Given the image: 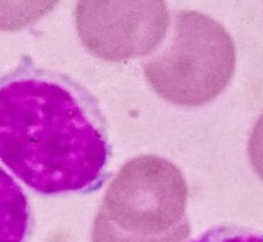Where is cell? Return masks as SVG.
Wrapping results in <instances>:
<instances>
[{
	"label": "cell",
	"instance_id": "2",
	"mask_svg": "<svg viewBox=\"0 0 263 242\" xmlns=\"http://www.w3.org/2000/svg\"><path fill=\"white\" fill-rule=\"evenodd\" d=\"M189 189L167 159L128 160L109 183L96 214L93 242H183L191 234Z\"/></svg>",
	"mask_w": 263,
	"mask_h": 242
},
{
	"label": "cell",
	"instance_id": "1",
	"mask_svg": "<svg viewBox=\"0 0 263 242\" xmlns=\"http://www.w3.org/2000/svg\"><path fill=\"white\" fill-rule=\"evenodd\" d=\"M108 157L104 118L81 84L29 64L0 79V160L32 190L95 191Z\"/></svg>",
	"mask_w": 263,
	"mask_h": 242
},
{
	"label": "cell",
	"instance_id": "6",
	"mask_svg": "<svg viewBox=\"0 0 263 242\" xmlns=\"http://www.w3.org/2000/svg\"><path fill=\"white\" fill-rule=\"evenodd\" d=\"M191 242H263V235L234 228H218Z\"/></svg>",
	"mask_w": 263,
	"mask_h": 242
},
{
	"label": "cell",
	"instance_id": "3",
	"mask_svg": "<svg viewBox=\"0 0 263 242\" xmlns=\"http://www.w3.org/2000/svg\"><path fill=\"white\" fill-rule=\"evenodd\" d=\"M236 68V48L227 30L196 11L174 19L170 45L144 65L151 86L168 102L199 106L224 91Z\"/></svg>",
	"mask_w": 263,
	"mask_h": 242
},
{
	"label": "cell",
	"instance_id": "5",
	"mask_svg": "<svg viewBox=\"0 0 263 242\" xmlns=\"http://www.w3.org/2000/svg\"><path fill=\"white\" fill-rule=\"evenodd\" d=\"M32 229L28 197L0 166V242H27Z\"/></svg>",
	"mask_w": 263,
	"mask_h": 242
},
{
	"label": "cell",
	"instance_id": "4",
	"mask_svg": "<svg viewBox=\"0 0 263 242\" xmlns=\"http://www.w3.org/2000/svg\"><path fill=\"white\" fill-rule=\"evenodd\" d=\"M76 21L83 45L108 61H123L154 51L168 26L167 6L148 3H79Z\"/></svg>",
	"mask_w": 263,
	"mask_h": 242
},
{
	"label": "cell",
	"instance_id": "7",
	"mask_svg": "<svg viewBox=\"0 0 263 242\" xmlns=\"http://www.w3.org/2000/svg\"><path fill=\"white\" fill-rule=\"evenodd\" d=\"M250 162L263 180V114L257 120L248 146Z\"/></svg>",
	"mask_w": 263,
	"mask_h": 242
}]
</instances>
